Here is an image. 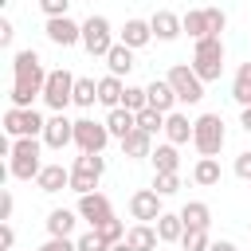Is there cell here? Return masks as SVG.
I'll list each match as a JSON object with an SVG mask.
<instances>
[{
    "instance_id": "ee69618b",
    "label": "cell",
    "mask_w": 251,
    "mask_h": 251,
    "mask_svg": "<svg viewBox=\"0 0 251 251\" xmlns=\"http://www.w3.org/2000/svg\"><path fill=\"white\" fill-rule=\"evenodd\" d=\"M12 208H16V200H12V192H4V196H0V220H4V224L12 220Z\"/></svg>"
},
{
    "instance_id": "d4e9b609",
    "label": "cell",
    "mask_w": 251,
    "mask_h": 251,
    "mask_svg": "<svg viewBox=\"0 0 251 251\" xmlns=\"http://www.w3.org/2000/svg\"><path fill=\"white\" fill-rule=\"evenodd\" d=\"M180 220H184V227H208L212 224V208L204 200H188L180 208Z\"/></svg>"
},
{
    "instance_id": "ab89813d",
    "label": "cell",
    "mask_w": 251,
    "mask_h": 251,
    "mask_svg": "<svg viewBox=\"0 0 251 251\" xmlns=\"http://www.w3.org/2000/svg\"><path fill=\"white\" fill-rule=\"evenodd\" d=\"M67 8H71V0H39V12H43L47 20H59V16H67Z\"/></svg>"
},
{
    "instance_id": "ba28073f",
    "label": "cell",
    "mask_w": 251,
    "mask_h": 251,
    "mask_svg": "<svg viewBox=\"0 0 251 251\" xmlns=\"http://www.w3.org/2000/svg\"><path fill=\"white\" fill-rule=\"evenodd\" d=\"M43 129H47V118H39L35 110H20V106L4 110V133L8 137H39Z\"/></svg>"
},
{
    "instance_id": "603a6c76",
    "label": "cell",
    "mask_w": 251,
    "mask_h": 251,
    "mask_svg": "<svg viewBox=\"0 0 251 251\" xmlns=\"http://www.w3.org/2000/svg\"><path fill=\"white\" fill-rule=\"evenodd\" d=\"M149 161H153V173H157V176H161V173H176V169H180V157H176V145H173V141L157 145V149L149 153Z\"/></svg>"
},
{
    "instance_id": "8992f818",
    "label": "cell",
    "mask_w": 251,
    "mask_h": 251,
    "mask_svg": "<svg viewBox=\"0 0 251 251\" xmlns=\"http://www.w3.org/2000/svg\"><path fill=\"white\" fill-rule=\"evenodd\" d=\"M75 82H78V78H75L71 71H63V67L51 71V75H47V86H43V102H47L55 114H63V110L75 102Z\"/></svg>"
},
{
    "instance_id": "d590c367",
    "label": "cell",
    "mask_w": 251,
    "mask_h": 251,
    "mask_svg": "<svg viewBox=\"0 0 251 251\" xmlns=\"http://www.w3.org/2000/svg\"><path fill=\"white\" fill-rule=\"evenodd\" d=\"M137 129H145V133L165 129V114H161V110H153V106H149V110H141V114H137Z\"/></svg>"
},
{
    "instance_id": "2e32d148",
    "label": "cell",
    "mask_w": 251,
    "mask_h": 251,
    "mask_svg": "<svg viewBox=\"0 0 251 251\" xmlns=\"http://www.w3.org/2000/svg\"><path fill=\"white\" fill-rule=\"evenodd\" d=\"M149 39H153L149 20H126V27L118 31V43H126V47H133V51H141Z\"/></svg>"
},
{
    "instance_id": "1f68e13d",
    "label": "cell",
    "mask_w": 251,
    "mask_h": 251,
    "mask_svg": "<svg viewBox=\"0 0 251 251\" xmlns=\"http://www.w3.org/2000/svg\"><path fill=\"white\" fill-rule=\"evenodd\" d=\"M212 239H208V227H184L180 235V251H208Z\"/></svg>"
},
{
    "instance_id": "484cf974",
    "label": "cell",
    "mask_w": 251,
    "mask_h": 251,
    "mask_svg": "<svg viewBox=\"0 0 251 251\" xmlns=\"http://www.w3.org/2000/svg\"><path fill=\"white\" fill-rule=\"evenodd\" d=\"M153 227H157L161 243H180V235H184V220H180V212H176V216H173V212H165Z\"/></svg>"
},
{
    "instance_id": "d6a6232c",
    "label": "cell",
    "mask_w": 251,
    "mask_h": 251,
    "mask_svg": "<svg viewBox=\"0 0 251 251\" xmlns=\"http://www.w3.org/2000/svg\"><path fill=\"white\" fill-rule=\"evenodd\" d=\"M94 102H98V82H94V78H78V82H75V106L90 110Z\"/></svg>"
},
{
    "instance_id": "4316f807",
    "label": "cell",
    "mask_w": 251,
    "mask_h": 251,
    "mask_svg": "<svg viewBox=\"0 0 251 251\" xmlns=\"http://www.w3.org/2000/svg\"><path fill=\"white\" fill-rule=\"evenodd\" d=\"M231 98L239 102V110L251 106V63H239V71L231 78Z\"/></svg>"
},
{
    "instance_id": "5bb4252c",
    "label": "cell",
    "mask_w": 251,
    "mask_h": 251,
    "mask_svg": "<svg viewBox=\"0 0 251 251\" xmlns=\"http://www.w3.org/2000/svg\"><path fill=\"white\" fill-rule=\"evenodd\" d=\"M149 27H153V39H161V43H173V39L184 31V20H180L176 12H169V8H161V12H153Z\"/></svg>"
},
{
    "instance_id": "7dc6e473",
    "label": "cell",
    "mask_w": 251,
    "mask_h": 251,
    "mask_svg": "<svg viewBox=\"0 0 251 251\" xmlns=\"http://www.w3.org/2000/svg\"><path fill=\"white\" fill-rule=\"evenodd\" d=\"M208 251H239V247H235V243H231V239H216V243H212V247H208Z\"/></svg>"
},
{
    "instance_id": "9a60e30c",
    "label": "cell",
    "mask_w": 251,
    "mask_h": 251,
    "mask_svg": "<svg viewBox=\"0 0 251 251\" xmlns=\"http://www.w3.org/2000/svg\"><path fill=\"white\" fill-rule=\"evenodd\" d=\"M35 184H39V192L55 196V192L71 188V169H63V165H43V173L35 176Z\"/></svg>"
},
{
    "instance_id": "f546056e",
    "label": "cell",
    "mask_w": 251,
    "mask_h": 251,
    "mask_svg": "<svg viewBox=\"0 0 251 251\" xmlns=\"http://www.w3.org/2000/svg\"><path fill=\"white\" fill-rule=\"evenodd\" d=\"M180 20H184V31H188L192 39H204V35H212V27H208V12H204V8H188Z\"/></svg>"
},
{
    "instance_id": "836d02e7",
    "label": "cell",
    "mask_w": 251,
    "mask_h": 251,
    "mask_svg": "<svg viewBox=\"0 0 251 251\" xmlns=\"http://www.w3.org/2000/svg\"><path fill=\"white\" fill-rule=\"evenodd\" d=\"M94 231H98V235H102V239H106L110 247H114V243H122V239L129 235V231H126V224H122L118 216H110V220H102V224H98Z\"/></svg>"
},
{
    "instance_id": "277c9868",
    "label": "cell",
    "mask_w": 251,
    "mask_h": 251,
    "mask_svg": "<svg viewBox=\"0 0 251 251\" xmlns=\"http://www.w3.org/2000/svg\"><path fill=\"white\" fill-rule=\"evenodd\" d=\"M8 173L16 180H35L43 173V161H39V141L35 137H16L12 145V161H8Z\"/></svg>"
},
{
    "instance_id": "d6986e66",
    "label": "cell",
    "mask_w": 251,
    "mask_h": 251,
    "mask_svg": "<svg viewBox=\"0 0 251 251\" xmlns=\"http://www.w3.org/2000/svg\"><path fill=\"white\" fill-rule=\"evenodd\" d=\"M192 126H196V122H188V114H180V110L165 114V137H169L173 145H184V141H192Z\"/></svg>"
},
{
    "instance_id": "cb8c5ba5",
    "label": "cell",
    "mask_w": 251,
    "mask_h": 251,
    "mask_svg": "<svg viewBox=\"0 0 251 251\" xmlns=\"http://www.w3.org/2000/svg\"><path fill=\"white\" fill-rule=\"evenodd\" d=\"M122 94H126V86H122V78H114V75H106V78H98V102H102L106 110H118V106H122Z\"/></svg>"
},
{
    "instance_id": "7bdbcfd3",
    "label": "cell",
    "mask_w": 251,
    "mask_h": 251,
    "mask_svg": "<svg viewBox=\"0 0 251 251\" xmlns=\"http://www.w3.org/2000/svg\"><path fill=\"white\" fill-rule=\"evenodd\" d=\"M235 176H243V180H251V149H243V153L235 157Z\"/></svg>"
},
{
    "instance_id": "52a82bcc",
    "label": "cell",
    "mask_w": 251,
    "mask_h": 251,
    "mask_svg": "<svg viewBox=\"0 0 251 251\" xmlns=\"http://www.w3.org/2000/svg\"><path fill=\"white\" fill-rule=\"evenodd\" d=\"M169 86L176 90V102L196 106V102L204 98V82H200V75L192 71V63H176V67L169 71Z\"/></svg>"
},
{
    "instance_id": "ffe728a7",
    "label": "cell",
    "mask_w": 251,
    "mask_h": 251,
    "mask_svg": "<svg viewBox=\"0 0 251 251\" xmlns=\"http://www.w3.org/2000/svg\"><path fill=\"white\" fill-rule=\"evenodd\" d=\"M75 216L78 212H71V208H51L47 212V235H55V239H71V231H75Z\"/></svg>"
},
{
    "instance_id": "8d00e7d4",
    "label": "cell",
    "mask_w": 251,
    "mask_h": 251,
    "mask_svg": "<svg viewBox=\"0 0 251 251\" xmlns=\"http://www.w3.org/2000/svg\"><path fill=\"white\" fill-rule=\"evenodd\" d=\"M94 188H98V176H90V173H78V169H71V192L86 196V192H94Z\"/></svg>"
},
{
    "instance_id": "7402d4cb",
    "label": "cell",
    "mask_w": 251,
    "mask_h": 251,
    "mask_svg": "<svg viewBox=\"0 0 251 251\" xmlns=\"http://www.w3.org/2000/svg\"><path fill=\"white\" fill-rule=\"evenodd\" d=\"M106 67H110V75L114 78H122V75H129L137 63H133V47H126V43H114V51L106 55Z\"/></svg>"
},
{
    "instance_id": "4fadbf2b",
    "label": "cell",
    "mask_w": 251,
    "mask_h": 251,
    "mask_svg": "<svg viewBox=\"0 0 251 251\" xmlns=\"http://www.w3.org/2000/svg\"><path fill=\"white\" fill-rule=\"evenodd\" d=\"M90 227H98L102 220H110L114 216V208H110V200L102 196V192H86V196H78V208H75Z\"/></svg>"
},
{
    "instance_id": "8fae6325",
    "label": "cell",
    "mask_w": 251,
    "mask_h": 251,
    "mask_svg": "<svg viewBox=\"0 0 251 251\" xmlns=\"http://www.w3.org/2000/svg\"><path fill=\"white\" fill-rule=\"evenodd\" d=\"M47 39L55 43V47H75V43H82V24H75L71 16H59V20H47Z\"/></svg>"
},
{
    "instance_id": "6da1fadb",
    "label": "cell",
    "mask_w": 251,
    "mask_h": 251,
    "mask_svg": "<svg viewBox=\"0 0 251 251\" xmlns=\"http://www.w3.org/2000/svg\"><path fill=\"white\" fill-rule=\"evenodd\" d=\"M47 75L51 71H43V59L27 47V51H16V59H12V106H20V110H31V102L35 98H43V86H47Z\"/></svg>"
},
{
    "instance_id": "681fc988",
    "label": "cell",
    "mask_w": 251,
    "mask_h": 251,
    "mask_svg": "<svg viewBox=\"0 0 251 251\" xmlns=\"http://www.w3.org/2000/svg\"><path fill=\"white\" fill-rule=\"evenodd\" d=\"M110 251H133V247H129V243H126V239H122V243H114V247H110Z\"/></svg>"
},
{
    "instance_id": "e575fe53",
    "label": "cell",
    "mask_w": 251,
    "mask_h": 251,
    "mask_svg": "<svg viewBox=\"0 0 251 251\" xmlns=\"http://www.w3.org/2000/svg\"><path fill=\"white\" fill-rule=\"evenodd\" d=\"M122 106H126V110H133V114L149 110V94H145V86H126V94H122Z\"/></svg>"
},
{
    "instance_id": "e0dca14e",
    "label": "cell",
    "mask_w": 251,
    "mask_h": 251,
    "mask_svg": "<svg viewBox=\"0 0 251 251\" xmlns=\"http://www.w3.org/2000/svg\"><path fill=\"white\" fill-rule=\"evenodd\" d=\"M145 94H149V106H153V110L173 114V106H176V90L169 86V78H153V82L145 86Z\"/></svg>"
},
{
    "instance_id": "f6af8a7d",
    "label": "cell",
    "mask_w": 251,
    "mask_h": 251,
    "mask_svg": "<svg viewBox=\"0 0 251 251\" xmlns=\"http://www.w3.org/2000/svg\"><path fill=\"white\" fill-rule=\"evenodd\" d=\"M12 35H16V27L8 20H0V47H12Z\"/></svg>"
},
{
    "instance_id": "7a4b0ae2",
    "label": "cell",
    "mask_w": 251,
    "mask_h": 251,
    "mask_svg": "<svg viewBox=\"0 0 251 251\" xmlns=\"http://www.w3.org/2000/svg\"><path fill=\"white\" fill-rule=\"evenodd\" d=\"M192 71L200 75V82H216V78L224 75V39H220V35H204V39H196Z\"/></svg>"
},
{
    "instance_id": "60d3db41",
    "label": "cell",
    "mask_w": 251,
    "mask_h": 251,
    "mask_svg": "<svg viewBox=\"0 0 251 251\" xmlns=\"http://www.w3.org/2000/svg\"><path fill=\"white\" fill-rule=\"evenodd\" d=\"M39 251H78V243H75V239H55V235H47V239L39 243Z\"/></svg>"
},
{
    "instance_id": "bcb514c9",
    "label": "cell",
    "mask_w": 251,
    "mask_h": 251,
    "mask_svg": "<svg viewBox=\"0 0 251 251\" xmlns=\"http://www.w3.org/2000/svg\"><path fill=\"white\" fill-rule=\"evenodd\" d=\"M0 243H4V251L16 243V231H12V224H4V227H0Z\"/></svg>"
},
{
    "instance_id": "3957f363",
    "label": "cell",
    "mask_w": 251,
    "mask_h": 251,
    "mask_svg": "<svg viewBox=\"0 0 251 251\" xmlns=\"http://www.w3.org/2000/svg\"><path fill=\"white\" fill-rule=\"evenodd\" d=\"M227 141V129H224V118L220 114H200L196 126H192V145L200 157H216Z\"/></svg>"
},
{
    "instance_id": "9c48e42d",
    "label": "cell",
    "mask_w": 251,
    "mask_h": 251,
    "mask_svg": "<svg viewBox=\"0 0 251 251\" xmlns=\"http://www.w3.org/2000/svg\"><path fill=\"white\" fill-rule=\"evenodd\" d=\"M106 141H110L106 122H94V118H78L75 122V145H78V153H102Z\"/></svg>"
},
{
    "instance_id": "83f0119b",
    "label": "cell",
    "mask_w": 251,
    "mask_h": 251,
    "mask_svg": "<svg viewBox=\"0 0 251 251\" xmlns=\"http://www.w3.org/2000/svg\"><path fill=\"white\" fill-rule=\"evenodd\" d=\"M122 153H126V157H149V153H153V133L133 129V133L122 141Z\"/></svg>"
},
{
    "instance_id": "ac0fdd59",
    "label": "cell",
    "mask_w": 251,
    "mask_h": 251,
    "mask_svg": "<svg viewBox=\"0 0 251 251\" xmlns=\"http://www.w3.org/2000/svg\"><path fill=\"white\" fill-rule=\"evenodd\" d=\"M106 129H110V137L126 141V137L137 129V114H133V110H126V106H118V110H110V114H106Z\"/></svg>"
},
{
    "instance_id": "c3c4849f",
    "label": "cell",
    "mask_w": 251,
    "mask_h": 251,
    "mask_svg": "<svg viewBox=\"0 0 251 251\" xmlns=\"http://www.w3.org/2000/svg\"><path fill=\"white\" fill-rule=\"evenodd\" d=\"M239 126L251 133V106H243V110H239Z\"/></svg>"
},
{
    "instance_id": "4dcf8cb0",
    "label": "cell",
    "mask_w": 251,
    "mask_h": 251,
    "mask_svg": "<svg viewBox=\"0 0 251 251\" xmlns=\"http://www.w3.org/2000/svg\"><path fill=\"white\" fill-rule=\"evenodd\" d=\"M71 169H78V173H90V176H98V180H102V173H106V157H102V153H78Z\"/></svg>"
},
{
    "instance_id": "f35d334b",
    "label": "cell",
    "mask_w": 251,
    "mask_h": 251,
    "mask_svg": "<svg viewBox=\"0 0 251 251\" xmlns=\"http://www.w3.org/2000/svg\"><path fill=\"white\" fill-rule=\"evenodd\" d=\"M75 243H78V251H110V243H106V239H102V235H98L94 227H90L86 235H78Z\"/></svg>"
},
{
    "instance_id": "30bf717a",
    "label": "cell",
    "mask_w": 251,
    "mask_h": 251,
    "mask_svg": "<svg viewBox=\"0 0 251 251\" xmlns=\"http://www.w3.org/2000/svg\"><path fill=\"white\" fill-rule=\"evenodd\" d=\"M161 200H165V196H157L153 188H137V192L129 196V216H133L137 224H157V220L165 216Z\"/></svg>"
},
{
    "instance_id": "b9f144b4",
    "label": "cell",
    "mask_w": 251,
    "mask_h": 251,
    "mask_svg": "<svg viewBox=\"0 0 251 251\" xmlns=\"http://www.w3.org/2000/svg\"><path fill=\"white\" fill-rule=\"evenodd\" d=\"M208 12V27H212V35H220L224 27H227V16H224V8H204Z\"/></svg>"
},
{
    "instance_id": "f1b7e54d",
    "label": "cell",
    "mask_w": 251,
    "mask_h": 251,
    "mask_svg": "<svg viewBox=\"0 0 251 251\" xmlns=\"http://www.w3.org/2000/svg\"><path fill=\"white\" fill-rule=\"evenodd\" d=\"M220 176H224V173H220V161H216V157H200V161H196V169H192V180H196V184H204V188L220 184Z\"/></svg>"
},
{
    "instance_id": "44dd1931",
    "label": "cell",
    "mask_w": 251,
    "mask_h": 251,
    "mask_svg": "<svg viewBox=\"0 0 251 251\" xmlns=\"http://www.w3.org/2000/svg\"><path fill=\"white\" fill-rule=\"evenodd\" d=\"M126 243H129L133 251H157L161 235H157V227H153V224H133V227H129V235H126Z\"/></svg>"
},
{
    "instance_id": "7c38bea8",
    "label": "cell",
    "mask_w": 251,
    "mask_h": 251,
    "mask_svg": "<svg viewBox=\"0 0 251 251\" xmlns=\"http://www.w3.org/2000/svg\"><path fill=\"white\" fill-rule=\"evenodd\" d=\"M71 141H75V122L67 114H51L47 118V129H43V145L47 149H63Z\"/></svg>"
},
{
    "instance_id": "5b68a950",
    "label": "cell",
    "mask_w": 251,
    "mask_h": 251,
    "mask_svg": "<svg viewBox=\"0 0 251 251\" xmlns=\"http://www.w3.org/2000/svg\"><path fill=\"white\" fill-rule=\"evenodd\" d=\"M82 47H86V55H94V59H106V55L114 51V27H110L106 16L82 20Z\"/></svg>"
},
{
    "instance_id": "74e56055",
    "label": "cell",
    "mask_w": 251,
    "mask_h": 251,
    "mask_svg": "<svg viewBox=\"0 0 251 251\" xmlns=\"http://www.w3.org/2000/svg\"><path fill=\"white\" fill-rule=\"evenodd\" d=\"M176 188H180V176H176V173H161V176L153 173V192H157V196H173Z\"/></svg>"
}]
</instances>
